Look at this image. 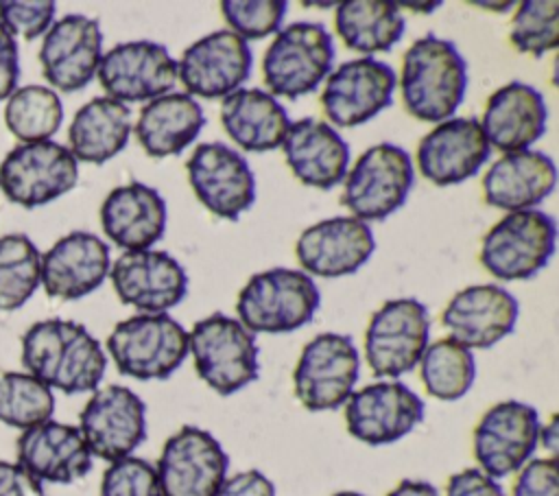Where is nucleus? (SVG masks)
Listing matches in <instances>:
<instances>
[{
  "instance_id": "obj_23",
  "label": "nucleus",
  "mask_w": 559,
  "mask_h": 496,
  "mask_svg": "<svg viewBox=\"0 0 559 496\" xmlns=\"http://www.w3.org/2000/svg\"><path fill=\"white\" fill-rule=\"evenodd\" d=\"M518 299L498 284H474L459 291L441 312L450 339L467 350H485L513 332Z\"/></svg>"
},
{
  "instance_id": "obj_18",
  "label": "nucleus",
  "mask_w": 559,
  "mask_h": 496,
  "mask_svg": "<svg viewBox=\"0 0 559 496\" xmlns=\"http://www.w3.org/2000/svg\"><path fill=\"white\" fill-rule=\"evenodd\" d=\"M424 420V400L397 380L371 382L345 402L347 433L367 446L406 437Z\"/></svg>"
},
{
  "instance_id": "obj_10",
  "label": "nucleus",
  "mask_w": 559,
  "mask_h": 496,
  "mask_svg": "<svg viewBox=\"0 0 559 496\" xmlns=\"http://www.w3.org/2000/svg\"><path fill=\"white\" fill-rule=\"evenodd\" d=\"M358 369L354 341L347 334L321 332L304 345L295 365V398L308 411H334L354 393Z\"/></svg>"
},
{
  "instance_id": "obj_41",
  "label": "nucleus",
  "mask_w": 559,
  "mask_h": 496,
  "mask_svg": "<svg viewBox=\"0 0 559 496\" xmlns=\"http://www.w3.org/2000/svg\"><path fill=\"white\" fill-rule=\"evenodd\" d=\"M100 496H162L155 465L133 454L111 461L100 479Z\"/></svg>"
},
{
  "instance_id": "obj_15",
  "label": "nucleus",
  "mask_w": 559,
  "mask_h": 496,
  "mask_svg": "<svg viewBox=\"0 0 559 496\" xmlns=\"http://www.w3.org/2000/svg\"><path fill=\"white\" fill-rule=\"evenodd\" d=\"M537 435L539 415L535 406L520 400L493 404L478 420L472 435L478 470L496 481L518 472L535 452Z\"/></svg>"
},
{
  "instance_id": "obj_47",
  "label": "nucleus",
  "mask_w": 559,
  "mask_h": 496,
  "mask_svg": "<svg viewBox=\"0 0 559 496\" xmlns=\"http://www.w3.org/2000/svg\"><path fill=\"white\" fill-rule=\"evenodd\" d=\"M20 76L17 44L13 35L0 24V101L9 98L15 92Z\"/></svg>"
},
{
  "instance_id": "obj_27",
  "label": "nucleus",
  "mask_w": 559,
  "mask_h": 496,
  "mask_svg": "<svg viewBox=\"0 0 559 496\" xmlns=\"http://www.w3.org/2000/svg\"><path fill=\"white\" fill-rule=\"evenodd\" d=\"M17 463L39 483H74L92 470V452L76 426L41 422L15 441Z\"/></svg>"
},
{
  "instance_id": "obj_36",
  "label": "nucleus",
  "mask_w": 559,
  "mask_h": 496,
  "mask_svg": "<svg viewBox=\"0 0 559 496\" xmlns=\"http://www.w3.org/2000/svg\"><path fill=\"white\" fill-rule=\"evenodd\" d=\"M61 122V98L46 85H24L7 98L4 125L17 140H22V144L50 140Z\"/></svg>"
},
{
  "instance_id": "obj_43",
  "label": "nucleus",
  "mask_w": 559,
  "mask_h": 496,
  "mask_svg": "<svg viewBox=\"0 0 559 496\" xmlns=\"http://www.w3.org/2000/svg\"><path fill=\"white\" fill-rule=\"evenodd\" d=\"M511 496H559V468L555 457L528 459L513 483Z\"/></svg>"
},
{
  "instance_id": "obj_7",
  "label": "nucleus",
  "mask_w": 559,
  "mask_h": 496,
  "mask_svg": "<svg viewBox=\"0 0 559 496\" xmlns=\"http://www.w3.org/2000/svg\"><path fill=\"white\" fill-rule=\"evenodd\" d=\"M557 225L542 210L509 212L480 243V264L496 280L515 282L537 275L552 258Z\"/></svg>"
},
{
  "instance_id": "obj_19",
  "label": "nucleus",
  "mask_w": 559,
  "mask_h": 496,
  "mask_svg": "<svg viewBox=\"0 0 559 496\" xmlns=\"http://www.w3.org/2000/svg\"><path fill=\"white\" fill-rule=\"evenodd\" d=\"M253 55L236 33L221 28L190 44L177 61V81L186 94L201 98H225L240 90L251 72Z\"/></svg>"
},
{
  "instance_id": "obj_32",
  "label": "nucleus",
  "mask_w": 559,
  "mask_h": 496,
  "mask_svg": "<svg viewBox=\"0 0 559 496\" xmlns=\"http://www.w3.org/2000/svg\"><path fill=\"white\" fill-rule=\"evenodd\" d=\"M221 125L240 149L262 153L282 146L290 120L266 90L240 87L223 98Z\"/></svg>"
},
{
  "instance_id": "obj_12",
  "label": "nucleus",
  "mask_w": 559,
  "mask_h": 496,
  "mask_svg": "<svg viewBox=\"0 0 559 496\" xmlns=\"http://www.w3.org/2000/svg\"><path fill=\"white\" fill-rule=\"evenodd\" d=\"M227 468L229 457L221 441L186 424L164 441L155 472L162 496H216Z\"/></svg>"
},
{
  "instance_id": "obj_31",
  "label": "nucleus",
  "mask_w": 559,
  "mask_h": 496,
  "mask_svg": "<svg viewBox=\"0 0 559 496\" xmlns=\"http://www.w3.org/2000/svg\"><path fill=\"white\" fill-rule=\"evenodd\" d=\"M205 125L203 107L186 92L148 101L138 116L135 138L148 157L162 160L186 151Z\"/></svg>"
},
{
  "instance_id": "obj_5",
  "label": "nucleus",
  "mask_w": 559,
  "mask_h": 496,
  "mask_svg": "<svg viewBox=\"0 0 559 496\" xmlns=\"http://www.w3.org/2000/svg\"><path fill=\"white\" fill-rule=\"evenodd\" d=\"M334 42L319 22H293L280 28L262 57V79L271 96L299 98L332 72Z\"/></svg>"
},
{
  "instance_id": "obj_26",
  "label": "nucleus",
  "mask_w": 559,
  "mask_h": 496,
  "mask_svg": "<svg viewBox=\"0 0 559 496\" xmlns=\"http://www.w3.org/2000/svg\"><path fill=\"white\" fill-rule=\"evenodd\" d=\"M282 149L293 177L304 186L330 190L347 175L349 144L325 120L299 118L290 122Z\"/></svg>"
},
{
  "instance_id": "obj_48",
  "label": "nucleus",
  "mask_w": 559,
  "mask_h": 496,
  "mask_svg": "<svg viewBox=\"0 0 559 496\" xmlns=\"http://www.w3.org/2000/svg\"><path fill=\"white\" fill-rule=\"evenodd\" d=\"M386 496H439L437 487L428 481H415V479H404L400 481Z\"/></svg>"
},
{
  "instance_id": "obj_16",
  "label": "nucleus",
  "mask_w": 559,
  "mask_h": 496,
  "mask_svg": "<svg viewBox=\"0 0 559 496\" xmlns=\"http://www.w3.org/2000/svg\"><path fill=\"white\" fill-rule=\"evenodd\" d=\"M96 76L107 96L118 103L153 101L175 87L177 61L164 44L124 42L100 57Z\"/></svg>"
},
{
  "instance_id": "obj_21",
  "label": "nucleus",
  "mask_w": 559,
  "mask_h": 496,
  "mask_svg": "<svg viewBox=\"0 0 559 496\" xmlns=\"http://www.w3.org/2000/svg\"><path fill=\"white\" fill-rule=\"evenodd\" d=\"M103 57V31L98 20L70 13L46 31L39 63L44 79L59 92L83 90L98 70Z\"/></svg>"
},
{
  "instance_id": "obj_4",
  "label": "nucleus",
  "mask_w": 559,
  "mask_h": 496,
  "mask_svg": "<svg viewBox=\"0 0 559 496\" xmlns=\"http://www.w3.org/2000/svg\"><path fill=\"white\" fill-rule=\"evenodd\" d=\"M197 376L218 395H231L260 376V350L238 319L212 312L199 319L188 332Z\"/></svg>"
},
{
  "instance_id": "obj_11",
  "label": "nucleus",
  "mask_w": 559,
  "mask_h": 496,
  "mask_svg": "<svg viewBox=\"0 0 559 496\" xmlns=\"http://www.w3.org/2000/svg\"><path fill=\"white\" fill-rule=\"evenodd\" d=\"M79 179V162L68 146L46 140L17 144L0 164L2 194L22 205H46L70 192Z\"/></svg>"
},
{
  "instance_id": "obj_20",
  "label": "nucleus",
  "mask_w": 559,
  "mask_h": 496,
  "mask_svg": "<svg viewBox=\"0 0 559 496\" xmlns=\"http://www.w3.org/2000/svg\"><path fill=\"white\" fill-rule=\"evenodd\" d=\"M109 277L118 299L144 315L166 312L188 293L186 269L159 249L124 251L109 267Z\"/></svg>"
},
{
  "instance_id": "obj_25",
  "label": "nucleus",
  "mask_w": 559,
  "mask_h": 496,
  "mask_svg": "<svg viewBox=\"0 0 559 496\" xmlns=\"http://www.w3.org/2000/svg\"><path fill=\"white\" fill-rule=\"evenodd\" d=\"M109 245L90 232H70L44 256L39 282L48 297L79 299L96 291L109 275Z\"/></svg>"
},
{
  "instance_id": "obj_49",
  "label": "nucleus",
  "mask_w": 559,
  "mask_h": 496,
  "mask_svg": "<svg viewBox=\"0 0 559 496\" xmlns=\"http://www.w3.org/2000/svg\"><path fill=\"white\" fill-rule=\"evenodd\" d=\"M537 441H542V446L550 452V457H555L557 446H559V417L557 415H552L548 420V424H539Z\"/></svg>"
},
{
  "instance_id": "obj_14",
  "label": "nucleus",
  "mask_w": 559,
  "mask_h": 496,
  "mask_svg": "<svg viewBox=\"0 0 559 496\" xmlns=\"http://www.w3.org/2000/svg\"><path fill=\"white\" fill-rule=\"evenodd\" d=\"M79 430L92 457L118 461L146 439V404L122 385L96 389L79 415Z\"/></svg>"
},
{
  "instance_id": "obj_3",
  "label": "nucleus",
  "mask_w": 559,
  "mask_h": 496,
  "mask_svg": "<svg viewBox=\"0 0 559 496\" xmlns=\"http://www.w3.org/2000/svg\"><path fill=\"white\" fill-rule=\"evenodd\" d=\"M319 304V288L308 273L275 267L247 280L236 299V315L251 334H280L310 323Z\"/></svg>"
},
{
  "instance_id": "obj_2",
  "label": "nucleus",
  "mask_w": 559,
  "mask_h": 496,
  "mask_svg": "<svg viewBox=\"0 0 559 496\" xmlns=\"http://www.w3.org/2000/svg\"><path fill=\"white\" fill-rule=\"evenodd\" d=\"M467 90V66L459 48L432 33L415 39L402 59L404 109L424 122L454 118Z\"/></svg>"
},
{
  "instance_id": "obj_13",
  "label": "nucleus",
  "mask_w": 559,
  "mask_h": 496,
  "mask_svg": "<svg viewBox=\"0 0 559 496\" xmlns=\"http://www.w3.org/2000/svg\"><path fill=\"white\" fill-rule=\"evenodd\" d=\"M186 173L199 203L218 219L236 221L255 201V177L247 160L225 142L194 146Z\"/></svg>"
},
{
  "instance_id": "obj_39",
  "label": "nucleus",
  "mask_w": 559,
  "mask_h": 496,
  "mask_svg": "<svg viewBox=\"0 0 559 496\" xmlns=\"http://www.w3.org/2000/svg\"><path fill=\"white\" fill-rule=\"evenodd\" d=\"M509 42L518 52L542 57L557 48L559 42V2L555 0H524L518 4Z\"/></svg>"
},
{
  "instance_id": "obj_33",
  "label": "nucleus",
  "mask_w": 559,
  "mask_h": 496,
  "mask_svg": "<svg viewBox=\"0 0 559 496\" xmlns=\"http://www.w3.org/2000/svg\"><path fill=\"white\" fill-rule=\"evenodd\" d=\"M129 135L131 109L109 96H96L74 114L68 144L76 162L105 164L127 146Z\"/></svg>"
},
{
  "instance_id": "obj_46",
  "label": "nucleus",
  "mask_w": 559,
  "mask_h": 496,
  "mask_svg": "<svg viewBox=\"0 0 559 496\" xmlns=\"http://www.w3.org/2000/svg\"><path fill=\"white\" fill-rule=\"evenodd\" d=\"M0 496H46L41 483L20 463L0 459Z\"/></svg>"
},
{
  "instance_id": "obj_51",
  "label": "nucleus",
  "mask_w": 559,
  "mask_h": 496,
  "mask_svg": "<svg viewBox=\"0 0 559 496\" xmlns=\"http://www.w3.org/2000/svg\"><path fill=\"white\" fill-rule=\"evenodd\" d=\"M478 7H485V9H509L511 2H500V4H489V2H474Z\"/></svg>"
},
{
  "instance_id": "obj_45",
  "label": "nucleus",
  "mask_w": 559,
  "mask_h": 496,
  "mask_svg": "<svg viewBox=\"0 0 559 496\" xmlns=\"http://www.w3.org/2000/svg\"><path fill=\"white\" fill-rule=\"evenodd\" d=\"M216 496H275V485L260 470H245L227 476Z\"/></svg>"
},
{
  "instance_id": "obj_37",
  "label": "nucleus",
  "mask_w": 559,
  "mask_h": 496,
  "mask_svg": "<svg viewBox=\"0 0 559 496\" xmlns=\"http://www.w3.org/2000/svg\"><path fill=\"white\" fill-rule=\"evenodd\" d=\"M41 253L24 234L0 238V310L24 306L39 284Z\"/></svg>"
},
{
  "instance_id": "obj_44",
  "label": "nucleus",
  "mask_w": 559,
  "mask_h": 496,
  "mask_svg": "<svg viewBox=\"0 0 559 496\" xmlns=\"http://www.w3.org/2000/svg\"><path fill=\"white\" fill-rule=\"evenodd\" d=\"M445 496H504L500 483L478 468H465L448 479Z\"/></svg>"
},
{
  "instance_id": "obj_52",
  "label": "nucleus",
  "mask_w": 559,
  "mask_h": 496,
  "mask_svg": "<svg viewBox=\"0 0 559 496\" xmlns=\"http://www.w3.org/2000/svg\"><path fill=\"white\" fill-rule=\"evenodd\" d=\"M332 496H365V494H360V492H349V489H345V492H336V494H332Z\"/></svg>"
},
{
  "instance_id": "obj_35",
  "label": "nucleus",
  "mask_w": 559,
  "mask_h": 496,
  "mask_svg": "<svg viewBox=\"0 0 559 496\" xmlns=\"http://www.w3.org/2000/svg\"><path fill=\"white\" fill-rule=\"evenodd\" d=\"M419 378L428 395L443 402L459 400L474 385V354L450 336L428 343L419 358Z\"/></svg>"
},
{
  "instance_id": "obj_50",
  "label": "nucleus",
  "mask_w": 559,
  "mask_h": 496,
  "mask_svg": "<svg viewBox=\"0 0 559 496\" xmlns=\"http://www.w3.org/2000/svg\"><path fill=\"white\" fill-rule=\"evenodd\" d=\"M397 7H402V9H415V11H421V13H424V9H428V13H430L432 9L439 7V2H430V4H411V2H402V4H397Z\"/></svg>"
},
{
  "instance_id": "obj_34",
  "label": "nucleus",
  "mask_w": 559,
  "mask_h": 496,
  "mask_svg": "<svg viewBox=\"0 0 559 496\" xmlns=\"http://www.w3.org/2000/svg\"><path fill=\"white\" fill-rule=\"evenodd\" d=\"M334 28L356 52H386L404 35V17L395 2L345 0L336 4Z\"/></svg>"
},
{
  "instance_id": "obj_29",
  "label": "nucleus",
  "mask_w": 559,
  "mask_h": 496,
  "mask_svg": "<svg viewBox=\"0 0 559 496\" xmlns=\"http://www.w3.org/2000/svg\"><path fill=\"white\" fill-rule=\"evenodd\" d=\"M100 227L124 251L151 249L166 232V203L155 188L129 181L105 197Z\"/></svg>"
},
{
  "instance_id": "obj_6",
  "label": "nucleus",
  "mask_w": 559,
  "mask_h": 496,
  "mask_svg": "<svg viewBox=\"0 0 559 496\" xmlns=\"http://www.w3.org/2000/svg\"><path fill=\"white\" fill-rule=\"evenodd\" d=\"M107 352L124 376L166 380L188 356V332L168 312H140L114 326Z\"/></svg>"
},
{
  "instance_id": "obj_17",
  "label": "nucleus",
  "mask_w": 559,
  "mask_h": 496,
  "mask_svg": "<svg viewBox=\"0 0 559 496\" xmlns=\"http://www.w3.org/2000/svg\"><path fill=\"white\" fill-rule=\"evenodd\" d=\"M395 72L389 63L360 57L341 63L325 79L321 109L334 127H358L393 101Z\"/></svg>"
},
{
  "instance_id": "obj_22",
  "label": "nucleus",
  "mask_w": 559,
  "mask_h": 496,
  "mask_svg": "<svg viewBox=\"0 0 559 496\" xmlns=\"http://www.w3.org/2000/svg\"><path fill=\"white\" fill-rule=\"evenodd\" d=\"M373 251L371 227L354 216L323 219L306 227L295 243V256L304 273L319 277L352 275Z\"/></svg>"
},
{
  "instance_id": "obj_24",
  "label": "nucleus",
  "mask_w": 559,
  "mask_h": 496,
  "mask_svg": "<svg viewBox=\"0 0 559 496\" xmlns=\"http://www.w3.org/2000/svg\"><path fill=\"white\" fill-rule=\"evenodd\" d=\"M489 160V144L476 118H448L417 144V168L435 186H456Z\"/></svg>"
},
{
  "instance_id": "obj_8",
  "label": "nucleus",
  "mask_w": 559,
  "mask_h": 496,
  "mask_svg": "<svg viewBox=\"0 0 559 496\" xmlns=\"http://www.w3.org/2000/svg\"><path fill=\"white\" fill-rule=\"evenodd\" d=\"M408 153L391 142L367 149L343 179L341 203L360 221H382L400 210L413 188Z\"/></svg>"
},
{
  "instance_id": "obj_42",
  "label": "nucleus",
  "mask_w": 559,
  "mask_h": 496,
  "mask_svg": "<svg viewBox=\"0 0 559 496\" xmlns=\"http://www.w3.org/2000/svg\"><path fill=\"white\" fill-rule=\"evenodd\" d=\"M55 11L57 4L50 0H0V24L31 42L52 26Z\"/></svg>"
},
{
  "instance_id": "obj_40",
  "label": "nucleus",
  "mask_w": 559,
  "mask_h": 496,
  "mask_svg": "<svg viewBox=\"0 0 559 496\" xmlns=\"http://www.w3.org/2000/svg\"><path fill=\"white\" fill-rule=\"evenodd\" d=\"M288 4L284 0H223L221 13L231 33L247 39H262L280 31Z\"/></svg>"
},
{
  "instance_id": "obj_9",
  "label": "nucleus",
  "mask_w": 559,
  "mask_h": 496,
  "mask_svg": "<svg viewBox=\"0 0 559 496\" xmlns=\"http://www.w3.org/2000/svg\"><path fill=\"white\" fill-rule=\"evenodd\" d=\"M430 336L428 308L415 297L384 302L365 330V358L376 378H397L419 365Z\"/></svg>"
},
{
  "instance_id": "obj_38",
  "label": "nucleus",
  "mask_w": 559,
  "mask_h": 496,
  "mask_svg": "<svg viewBox=\"0 0 559 496\" xmlns=\"http://www.w3.org/2000/svg\"><path fill=\"white\" fill-rule=\"evenodd\" d=\"M55 395L41 380L26 371L0 374V422L20 430L48 422Z\"/></svg>"
},
{
  "instance_id": "obj_1",
  "label": "nucleus",
  "mask_w": 559,
  "mask_h": 496,
  "mask_svg": "<svg viewBox=\"0 0 559 496\" xmlns=\"http://www.w3.org/2000/svg\"><path fill=\"white\" fill-rule=\"evenodd\" d=\"M22 365L48 389L72 395L98 389L107 358L83 323L44 319L22 334Z\"/></svg>"
},
{
  "instance_id": "obj_28",
  "label": "nucleus",
  "mask_w": 559,
  "mask_h": 496,
  "mask_svg": "<svg viewBox=\"0 0 559 496\" xmlns=\"http://www.w3.org/2000/svg\"><path fill=\"white\" fill-rule=\"evenodd\" d=\"M546 118L548 109L542 92L524 81H511L487 98L478 125L489 149L513 153L526 151L544 135Z\"/></svg>"
},
{
  "instance_id": "obj_30",
  "label": "nucleus",
  "mask_w": 559,
  "mask_h": 496,
  "mask_svg": "<svg viewBox=\"0 0 559 496\" xmlns=\"http://www.w3.org/2000/svg\"><path fill=\"white\" fill-rule=\"evenodd\" d=\"M557 186V166L542 151H513L496 160L483 177V199L507 212L535 210Z\"/></svg>"
}]
</instances>
